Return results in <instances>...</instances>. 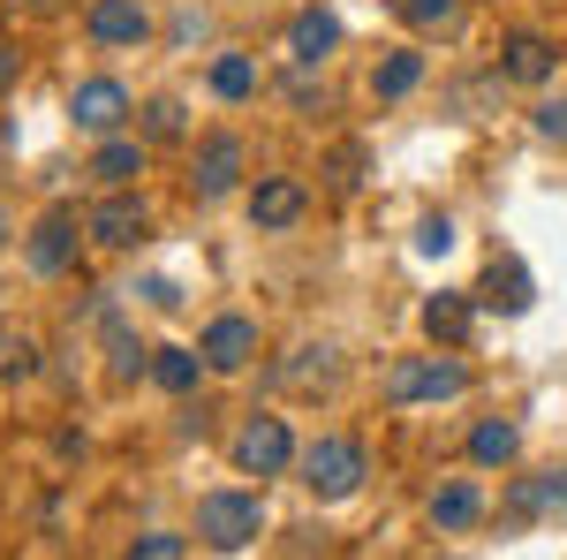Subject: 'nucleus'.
I'll list each match as a JSON object with an SVG mask.
<instances>
[{
  "instance_id": "nucleus-1",
  "label": "nucleus",
  "mask_w": 567,
  "mask_h": 560,
  "mask_svg": "<svg viewBox=\"0 0 567 560\" xmlns=\"http://www.w3.org/2000/svg\"><path fill=\"white\" fill-rule=\"evenodd\" d=\"M265 530V508L250 492H205L197 500V538L213 546V553H243V546H258Z\"/></svg>"
},
{
  "instance_id": "nucleus-2",
  "label": "nucleus",
  "mask_w": 567,
  "mask_h": 560,
  "mask_svg": "<svg viewBox=\"0 0 567 560\" xmlns=\"http://www.w3.org/2000/svg\"><path fill=\"white\" fill-rule=\"evenodd\" d=\"M462 387H470V371H462L454 356H401V364L386 371L393 401H454Z\"/></svg>"
},
{
  "instance_id": "nucleus-3",
  "label": "nucleus",
  "mask_w": 567,
  "mask_h": 560,
  "mask_svg": "<svg viewBox=\"0 0 567 560\" xmlns=\"http://www.w3.org/2000/svg\"><path fill=\"white\" fill-rule=\"evenodd\" d=\"M303 485L318 500H349L355 485H363V447L355 439H318V447H303Z\"/></svg>"
},
{
  "instance_id": "nucleus-4",
  "label": "nucleus",
  "mask_w": 567,
  "mask_h": 560,
  "mask_svg": "<svg viewBox=\"0 0 567 560\" xmlns=\"http://www.w3.org/2000/svg\"><path fill=\"white\" fill-rule=\"evenodd\" d=\"M235 462H243L250 477H280L288 462H296V439H288L280 417H250V425L235 431Z\"/></svg>"
},
{
  "instance_id": "nucleus-5",
  "label": "nucleus",
  "mask_w": 567,
  "mask_h": 560,
  "mask_svg": "<svg viewBox=\"0 0 567 560\" xmlns=\"http://www.w3.org/2000/svg\"><path fill=\"white\" fill-rule=\"evenodd\" d=\"M69 114H76V130H91V136H114V130H122V114H130V91L114 84V77H91V84H76Z\"/></svg>"
},
{
  "instance_id": "nucleus-6",
  "label": "nucleus",
  "mask_w": 567,
  "mask_h": 560,
  "mask_svg": "<svg viewBox=\"0 0 567 560\" xmlns=\"http://www.w3.org/2000/svg\"><path fill=\"white\" fill-rule=\"evenodd\" d=\"M69 265H76V220L45 213L39 227H31V273H39V281H61Z\"/></svg>"
},
{
  "instance_id": "nucleus-7",
  "label": "nucleus",
  "mask_w": 567,
  "mask_h": 560,
  "mask_svg": "<svg viewBox=\"0 0 567 560\" xmlns=\"http://www.w3.org/2000/svg\"><path fill=\"white\" fill-rule=\"evenodd\" d=\"M477 303L507 310V318H523L529 303H537V281H529V265H523V258H492V265H484V288H477Z\"/></svg>"
},
{
  "instance_id": "nucleus-8",
  "label": "nucleus",
  "mask_w": 567,
  "mask_h": 560,
  "mask_svg": "<svg viewBox=\"0 0 567 560\" xmlns=\"http://www.w3.org/2000/svg\"><path fill=\"white\" fill-rule=\"evenodd\" d=\"M84 235H91V243H106V251H130L136 235H144V205H136V197H122V190H114V197H99V205H91Z\"/></svg>"
},
{
  "instance_id": "nucleus-9",
  "label": "nucleus",
  "mask_w": 567,
  "mask_h": 560,
  "mask_svg": "<svg viewBox=\"0 0 567 560\" xmlns=\"http://www.w3.org/2000/svg\"><path fill=\"white\" fill-rule=\"evenodd\" d=\"M250 356H258V326H250V318L227 310V318L205 326V364H213V371H243Z\"/></svg>"
},
{
  "instance_id": "nucleus-10",
  "label": "nucleus",
  "mask_w": 567,
  "mask_h": 560,
  "mask_svg": "<svg viewBox=\"0 0 567 560\" xmlns=\"http://www.w3.org/2000/svg\"><path fill=\"white\" fill-rule=\"evenodd\" d=\"M235 182H243V136H205V144H197V190H205V197H227V190H235Z\"/></svg>"
},
{
  "instance_id": "nucleus-11",
  "label": "nucleus",
  "mask_w": 567,
  "mask_h": 560,
  "mask_svg": "<svg viewBox=\"0 0 567 560\" xmlns=\"http://www.w3.org/2000/svg\"><path fill=\"white\" fill-rule=\"evenodd\" d=\"M553 69H560V53L537 39V31H515V39L499 45V77H507V84H545Z\"/></svg>"
},
{
  "instance_id": "nucleus-12",
  "label": "nucleus",
  "mask_w": 567,
  "mask_h": 560,
  "mask_svg": "<svg viewBox=\"0 0 567 560\" xmlns=\"http://www.w3.org/2000/svg\"><path fill=\"white\" fill-rule=\"evenodd\" d=\"M303 182H288V174H272V182H258V190H250V220H258V227H296V220H303Z\"/></svg>"
},
{
  "instance_id": "nucleus-13",
  "label": "nucleus",
  "mask_w": 567,
  "mask_h": 560,
  "mask_svg": "<svg viewBox=\"0 0 567 560\" xmlns=\"http://www.w3.org/2000/svg\"><path fill=\"white\" fill-rule=\"evenodd\" d=\"M470 326H477V303H470V296L439 288V296L424 303V334H432L439 348H462V342H470Z\"/></svg>"
},
{
  "instance_id": "nucleus-14",
  "label": "nucleus",
  "mask_w": 567,
  "mask_h": 560,
  "mask_svg": "<svg viewBox=\"0 0 567 560\" xmlns=\"http://www.w3.org/2000/svg\"><path fill=\"white\" fill-rule=\"evenodd\" d=\"M84 23H91V39H99V45H136L144 31H152L136 0H91V16H84Z\"/></svg>"
},
{
  "instance_id": "nucleus-15",
  "label": "nucleus",
  "mask_w": 567,
  "mask_h": 560,
  "mask_svg": "<svg viewBox=\"0 0 567 560\" xmlns=\"http://www.w3.org/2000/svg\"><path fill=\"white\" fill-rule=\"evenodd\" d=\"M288 45H296V61H326V53H333V45H341V23H333V16H326V8H303V16H296V23H288Z\"/></svg>"
},
{
  "instance_id": "nucleus-16",
  "label": "nucleus",
  "mask_w": 567,
  "mask_h": 560,
  "mask_svg": "<svg viewBox=\"0 0 567 560\" xmlns=\"http://www.w3.org/2000/svg\"><path fill=\"white\" fill-rule=\"evenodd\" d=\"M515 447H523V431L507 425V417H484V425L470 431V462H477V470H507Z\"/></svg>"
},
{
  "instance_id": "nucleus-17",
  "label": "nucleus",
  "mask_w": 567,
  "mask_h": 560,
  "mask_svg": "<svg viewBox=\"0 0 567 560\" xmlns=\"http://www.w3.org/2000/svg\"><path fill=\"white\" fill-rule=\"evenodd\" d=\"M477 516H484V492L470 485V477H454V485H439V492H432V522H439V530H470Z\"/></svg>"
},
{
  "instance_id": "nucleus-18",
  "label": "nucleus",
  "mask_w": 567,
  "mask_h": 560,
  "mask_svg": "<svg viewBox=\"0 0 567 560\" xmlns=\"http://www.w3.org/2000/svg\"><path fill=\"white\" fill-rule=\"evenodd\" d=\"M91 174H99L106 190H130L136 174H144V144H130V136H106V144H99V160H91Z\"/></svg>"
},
{
  "instance_id": "nucleus-19",
  "label": "nucleus",
  "mask_w": 567,
  "mask_h": 560,
  "mask_svg": "<svg viewBox=\"0 0 567 560\" xmlns=\"http://www.w3.org/2000/svg\"><path fill=\"white\" fill-rule=\"evenodd\" d=\"M197 371H205V348H152V379L167 394H189Z\"/></svg>"
},
{
  "instance_id": "nucleus-20",
  "label": "nucleus",
  "mask_w": 567,
  "mask_h": 560,
  "mask_svg": "<svg viewBox=\"0 0 567 560\" xmlns=\"http://www.w3.org/2000/svg\"><path fill=\"white\" fill-rule=\"evenodd\" d=\"M553 508H560V485H553V477H515V485H507V522L553 516Z\"/></svg>"
},
{
  "instance_id": "nucleus-21",
  "label": "nucleus",
  "mask_w": 567,
  "mask_h": 560,
  "mask_svg": "<svg viewBox=\"0 0 567 560\" xmlns=\"http://www.w3.org/2000/svg\"><path fill=\"white\" fill-rule=\"evenodd\" d=\"M416 84H424V53H386V61H379V77H371L379 99H409Z\"/></svg>"
},
{
  "instance_id": "nucleus-22",
  "label": "nucleus",
  "mask_w": 567,
  "mask_h": 560,
  "mask_svg": "<svg viewBox=\"0 0 567 560\" xmlns=\"http://www.w3.org/2000/svg\"><path fill=\"white\" fill-rule=\"evenodd\" d=\"M355 182H363V144L341 136V144L326 152V190H333V197H355Z\"/></svg>"
},
{
  "instance_id": "nucleus-23",
  "label": "nucleus",
  "mask_w": 567,
  "mask_h": 560,
  "mask_svg": "<svg viewBox=\"0 0 567 560\" xmlns=\"http://www.w3.org/2000/svg\"><path fill=\"white\" fill-rule=\"evenodd\" d=\"M213 91L219 99H250V91H258V69H250L243 53H219L213 61Z\"/></svg>"
},
{
  "instance_id": "nucleus-24",
  "label": "nucleus",
  "mask_w": 567,
  "mask_h": 560,
  "mask_svg": "<svg viewBox=\"0 0 567 560\" xmlns=\"http://www.w3.org/2000/svg\"><path fill=\"white\" fill-rule=\"evenodd\" d=\"M280 379H288V387H326V379H333V348H296V364H288V371H280Z\"/></svg>"
},
{
  "instance_id": "nucleus-25",
  "label": "nucleus",
  "mask_w": 567,
  "mask_h": 560,
  "mask_svg": "<svg viewBox=\"0 0 567 560\" xmlns=\"http://www.w3.org/2000/svg\"><path fill=\"white\" fill-rule=\"evenodd\" d=\"M182 130H189V122H182V99H152V106H144V136H152V144H182Z\"/></svg>"
},
{
  "instance_id": "nucleus-26",
  "label": "nucleus",
  "mask_w": 567,
  "mask_h": 560,
  "mask_svg": "<svg viewBox=\"0 0 567 560\" xmlns=\"http://www.w3.org/2000/svg\"><path fill=\"white\" fill-rule=\"evenodd\" d=\"M393 8H401V23L439 31V23H454V8H462V0H393Z\"/></svg>"
},
{
  "instance_id": "nucleus-27",
  "label": "nucleus",
  "mask_w": 567,
  "mask_h": 560,
  "mask_svg": "<svg viewBox=\"0 0 567 560\" xmlns=\"http://www.w3.org/2000/svg\"><path fill=\"white\" fill-rule=\"evenodd\" d=\"M31 364H39V348L23 342V334H16V342H0V379H31Z\"/></svg>"
},
{
  "instance_id": "nucleus-28",
  "label": "nucleus",
  "mask_w": 567,
  "mask_h": 560,
  "mask_svg": "<svg viewBox=\"0 0 567 560\" xmlns=\"http://www.w3.org/2000/svg\"><path fill=\"white\" fill-rule=\"evenodd\" d=\"M416 251H424V258H446V251H454V220H424V227H416Z\"/></svg>"
},
{
  "instance_id": "nucleus-29",
  "label": "nucleus",
  "mask_w": 567,
  "mask_h": 560,
  "mask_svg": "<svg viewBox=\"0 0 567 560\" xmlns=\"http://www.w3.org/2000/svg\"><path fill=\"white\" fill-rule=\"evenodd\" d=\"M122 560H182V538H167V530H152V538H136Z\"/></svg>"
},
{
  "instance_id": "nucleus-30",
  "label": "nucleus",
  "mask_w": 567,
  "mask_h": 560,
  "mask_svg": "<svg viewBox=\"0 0 567 560\" xmlns=\"http://www.w3.org/2000/svg\"><path fill=\"white\" fill-rule=\"evenodd\" d=\"M537 136L567 144V99H545V106H537Z\"/></svg>"
},
{
  "instance_id": "nucleus-31",
  "label": "nucleus",
  "mask_w": 567,
  "mask_h": 560,
  "mask_svg": "<svg viewBox=\"0 0 567 560\" xmlns=\"http://www.w3.org/2000/svg\"><path fill=\"white\" fill-rule=\"evenodd\" d=\"M0 91H16V53L0 45Z\"/></svg>"
},
{
  "instance_id": "nucleus-32",
  "label": "nucleus",
  "mask_w": 567,
  "mask_h": 560,
  "mask_svg": "<svg viewBox=\"0 0 567 560\" xmlns=\"http://www.w3.org/2000/svg\"><path fill=\"white\" fill-rule=\"evenodd\" d=\"M61 8H69V0H31V16H61Z\"/></svg>"
},
{
  "instance_id": "nucleus-33",
  "label": "nucleus",
  "mask_w": 567,
  "mask_h": 560,
  "mask_svg": "<svg viewBox=\"0 0 567 560\" xmlns=\"http://www.w3.org/2000/svg\"><path fill=\"white\" fill-rule=\"evenodd\" d=\"M553 485H560V508H567V477H553Z\"/></svg>"
},
{
  "instance_id": "nucleus-34",
  "label": "nucleus",
  "mask_w": 567,
  "mask_h": 560,
  "mask_svg": "<svg viewBox=\"0 0 567 560\" xmlns=\"http://www.w3.org/2000/svg\"><path fill=\"white\" fill-rule=\"evenodd\" d=\"M0 243H8V213H0Z\"/></svg>"
}]
</instances>
